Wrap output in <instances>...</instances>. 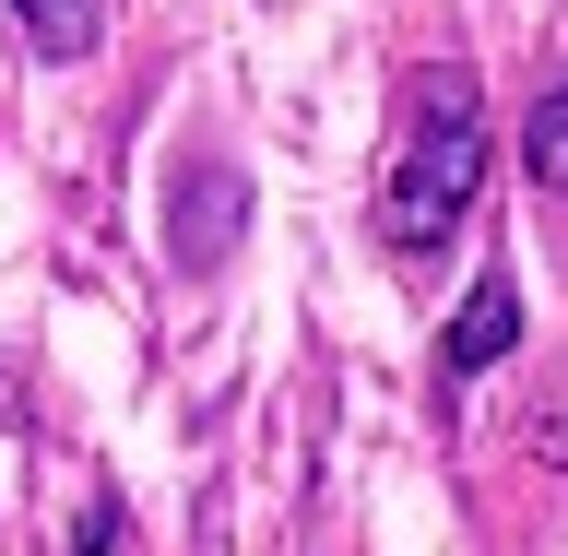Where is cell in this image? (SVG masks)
Segmentation results:
<instances>
[{"label": "cell", "mask_w": 568, "mask_h": 556, "mask_svg": "<svg viewBox=\"0 0 568 556\" xmlns=\"http://www.w3.org/2000/svg\"><path fill=\"white\" fill-rule=\"evenodd\" d=\"M474 190H486V83L450 71V60H426L403 83V154L379 178V249L403 273H426L474 225Z\"/></svg>", "instance_id": "1"}, {"label": "cell", "mask_w": 568, "mask_h": 556, "mask_svg": "<svg viewBox=\"0 0 568 556\" xmlns=\"http://www.w3.org/2000/svg\"><path fill=\"white\" fill-rule=\"evenodd\" d=\"M509 344H521V284H509V273H474V296H462V309H450V332H438V380H450V391H474Z\"/></svg>", "instance_id": "2"}, {"label": "cell", "mask_w": 568, "mask_h": 556, "mask_svg": "<svg viewBox=\"0 0 568 556\" xmlns=\"http://www.w3.org/2000/svg\"><path fill=\"white\" fill-rule=\"evenodd\" d=\"M237 213H248L237 166H190V178H178V202H166V237H178V261H190V273H213V261L237 249Z\"/></svg>", "instance_id": "3"}, {"label": "cell", "mask_w": 568, "mask_h": 556, "mask_svg": "<svg viewBox=\"0 0 568 556\" xmlns=\"http://www.w3.org/2000/svg\"><path fill=\"white\" fill-rule=\"evenodd\" d=\"M12 12L48 60H95V36H106V0H12Z\"/></svg>", "instance_id": "4"}, {"label": "cell", "mask_w": 568, "mask_h": 556, "mask_svg": "<svg viewBox=\"0 0 568 556\" xmlns=\"http://www.w3.org/2000/svg\"><path fill=\"white\" fill-rule=\"evenodd\" d=\"M521 166L545 178V190H568V71H545V95H532V119H521Z\"/></svg>", "instance_id": "5"}, {"label": "cell", "mask_w": 568, "mask_h": 556, "mask_svg": "<svg viewBox=\"0 0 568 556\" xmlns=\"http://www.w3.org/2000/svg\"><path fill=\"white\" fill-rule=\"evenodd\" d=\"M71 556H119V497H95V509L71 522Z\"/></svg>", "instance_id": "6"}, {"label": "cell", "mask_w": 568, "mask_h": 556, "mask_svg": "<svg viewBox=\"0 0 568 556\" xmlns=\"http://www.w3.org/2000/svg\"><path fill=\"white\" fill-rule=\"evenodd\" d=\"M545 462H568V403H557V415H545Z\"/></svg>", "instance_id": "7"}]
</instances>
